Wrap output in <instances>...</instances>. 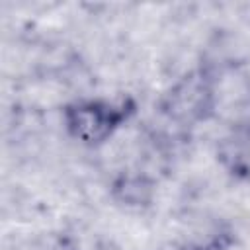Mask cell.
<instances>
[{
    "label": "cell",
    "instance_id": "obj_1",
    "mask_svg": "<svg viewBox=\"0 0 250 250\" xmlns=\"http://www.w3.org/2000/svg\"><path fill=\"white\" fill-rule=\"evenodd\" d=\"M131 113V102L109 104L104 100H88L68 105L64 109V123L72 139L94 146L107 141Z\"/></svg>",
    "mask_w": 250,
    "mask_h": 250
},
{
    "label": "cell",
    "instance_id": "obj_2",
    "mask_svg": "<svg viewBox=\"0 0 250 250\" xmlns=\"http://www.w3.org/2000/svg\"><path fill=\"white\" fill-rule=\"evenodd\" d=\"M213 107V94L207 80L201 74H191L184 78L170 94L164 109L184 121L203 119Z\"/></svg>",
    "mask_w": 250,
    "mask_h": 250
},
{
    "label": "cell",
    "instance_id": "obj_3",
    "mask_svg": "<svg viewBox=\"0 0 250 250\" xmlns=\"http://www.w3.org/2000/svg\"><path fill=\"white\" fill-rule=\"evenodd\" d=\"M219 156L234 176H250V123L236 125L223 139Z\"/></svg>",
    "mask_w": 250,
    "mask_h": 250
},
{
    "label": "cell",
    "instance_id": "obj_4",
    "mask_svg": "<svg viewBox=\"0 0 250 250\" xmlns=\"http://www.w3.org/2000/svg\"><path fill=\"white\" fill-rule=\"evenodd\" d=\"M197 250H227V246L223 242H219V240H213V242H209V244H205V246H201Z\"/></svg>",
    "mask_w": 250,
    "mask_h": 250
}]
</instances>
